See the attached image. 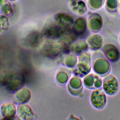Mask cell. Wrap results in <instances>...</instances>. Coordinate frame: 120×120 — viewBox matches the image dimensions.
Instances as JSON below:
<instances>
[{
  "label": "cell",
  "instance_id": "obj_1",
  "mask_svg": "<svg viewBox=\"0 0 120 120\" xmlns=\"http://www.w3.org/2000/svg\"><path fill=\"white\" fill-rule=\"evenodd\" d=\"M91 68L96 74L102 77L109 75L111 71L109 60L103 52L98 50L91 55Z\"/></svg>",
  "mask_w": 120,
  "mask_h": 120
},
{
  "label": "cell",
  "instance_id": "obj_2",
  "mask_svg": "<svg viewBox=\"0 0 120 120\" xmlns=\"http://www.w3.org/2000/svg\"><path fill=\"white\" fill-rule=\"evenodd\" d=\"M102 89L105 94L115 95L118 91L119 84L117 78L112 75H108L103 79Z\"/></svg>",
  "mask_w": 120,
  "mask_h": 120
},
{
  "label": "cell",
  "instance_id": "obj_3",
  "mask_svg": "<svg viewBox=\"0 0 120 120\" xmlns=\"http://www.w3.org/2000/svg\"><path fill=\"white\" fill-rule=\"evenodd\" d=\"M90 100L92 105L96 109L100 110L104 108L106 104V98L103 89H94L90 94Z\"/></svg>",
  "mask_w": 120,
  "mask_h": 120
},
{
  "label": "cell",
  "instance_id": "obj_4",
  "mask_svg": "<svg viewBox=\"0 0 120 120\" xmlns=\"http://www.w3.org/2000/svg\"><path fill=\"white\" fill-rule=\"evenodd\" d=\"M103 24V19L100 14L97 13H92L89 15L87 25L90 31L93 33L99 32L101 30Z\"/></svg>",
  "mask_w": 120,
  "mask_h": 120
},
{
  "label": "cell",
  "instance_id": "obj_5",
  "mask_svg": "<svg viewBox=\"0 0 120 120\" xmlns=\"http://www.w3.org/2000/svg\"><path fill=\"white\" fill-rule=\"evenodd\" d=\"M91 68V56L88 52L82 53L80 56L78 63V68L81 76L89 74Z\"/></svg>",
  "mask_w": 120,
  "mask_h": 120
},
{
  "label": "cell",
  "instance_id": "obj_6",
  "mask_svg": "<svg viewBox=\"0 0 120 120\" xmlns=\"http://www.w3.org/2000/svg\"><path fill=\"white\" fill-rule=\"evenodd\" d=\"M101 51L109 61L114 63L118 61L120 58V52L118 48L112 44H107L101 48Z\"/></svg>",
  "mask_w": 120,
  "mask_h": 120
},
{
  "label": "cell",
  "instance_id": "obj_7",
  "mask_svg": "<svg viewBox=\"0 0 120 120\" xmlns=\"http://www.w3.org/2000/svg\"><path fill=\"white\" fill-rule=\"evenodd\" d=\"M103 80L98 75L88 74L83 79L85 87L89 89L94 90L100 88L102 86Z\"/></svg>",
  "mask_w": 120,
  "mask_h": 120
},
{
  "label": "cell",
  "instance_id": "obj_8",
  "mask_svg": "<svg viewBox=\"0 0 120 120\" xmlns=\"http://www.w3.org/2000/svg\"><path fill=\"white\" fill-rule=\"evenodd\" d=\"M89 48L92 51L100 49L103 45L102 37L98 34H94L90 36L86 41Z\"/></svg>",
  "mask_w": 120,
  "mask_h": 120
},
{
  "label": "cell",
  "instance_id": "obj_9",
  "mask_svg": "<svg viewBox=\"0 0 120 120\" xmlns=\"http://www.w3.org/2000/svg\"><path fill=\"white\" fill-rule=\"evenodd\" d=\"M69 6L73 12L79 15L84 14L87 10L85 2L82 0H69Z\"/></svg>",
  "mask_w": 120,
  "mask_h": 120
},
{
  "label": "cell",
  "instance_id": "obj_10",
  "mask_svg": "<svg viewBox=\"0 0 120 120\" xmlns=\"http://www.w3.org/2000/svg\"><path fill=\"white\" fill-rule=\"evenodd\" d=\"M74 30L78 33L82 34L84 33L87 28V22L84 17L78 18L74 24Z\"/></svg>",
  "mask_w": 120,
  "mask_h": 120
},
{
  "label": "cell",
  "instance_id": "obj_11",
  "mask_svg": "<svg viewBox=\"0 0 120 120\" xmlns=\"http://www.w3.org/2000/svg\"><path fill=\"white\" fill-rule=\"evenodd\" d=\"M105 9L110 13L114 14L117 12L119 7V0H106Z\"/></svg>",
  "mask_w": 120,
  "mask_h": 120
},
{
  "label": "cell",
  "instance_id": "obj_12",
  "mask_svg": "<svg viewBox=\"0 0 120 120\" xmlns=\"http://www.w3.org/2000/svg\"><path fill=\"white\" fill-rule=\"evenodd\" d=\"M106 0H88L87 6L91 10H97L101 8Z\"/></svg>",
  "mask_w": 120,
  "mask_h": 120
},
{
  "label": "cell",
  "instance_id": "obj_13",
  "mask_svg": "<svg viewBox=\"0 0 120 120\" xmlns=\"http://www.w3.org/2000/svg\"><path fill=\"white\" fill-rule=\"evenodd\" d=\"M119 42H120V38H119Z\"/></svg>",
  "mask_w": 120,
  "mask_h": 120
}]
</instances>
